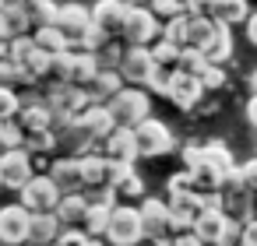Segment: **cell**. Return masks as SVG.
Returning <instances> with one entry per match:
<instances>
[{"mask_svg":"<svg viewBox=\"0 0 257 246\" xmlns=\"http://www.w3.org/2000/svg\"><path fill=\"white\" fill-rule=\"evenodd\" d=\"M106 106L120 127H138L141 120L152 116V99H148V88H141V85H123Z\"/></svg>","mask_w":257,"mask_h":246,"instance_id":"obj_1","label":"cell"},{"mask_svg":"<svg viewBox=\"0 0 257 246\" xmlns=\"http://www.w3.org/2000/svg\"><path fill=\"white\" fill-rule=\"evenodd\" d=\"M106 239L113 246H138L145 239V225H141V211L131 204H116L109 211V225H106Z\"/></svg>","mask_w":257,"mask_h":246,"instance_id":"obj_2","label":"cell"},{"mask_svg":"<svg viewBox=\"0 0 257 246\" xmlns=\"http://www.w3.org/2000/svg\"><path fill=\"white\" fill-rule=\"evenodd\" d=\"M134 137H138V155H141V158H159V155H169V151L176 148L173 130H169L162 120H155V116L141 120V123L134 127Z\"/></svg>","mask_w":257,"mask_h":246,"instance_id":"obj_3","label":"cell"},{"mask_svg":"<svg viewBox=\"0 0 257 246\" xmlns=\"http://www.w3.org/2000/svg\"><path fill=\"white\" fill-rule=\"evenodd\" d=\"M162 18L152 11V8H141V4H131V15H127V25H123V39L131 46H152L159 36H162Z\"/></svg>","mask_w":257,"mask_h":246,"instance_id":"obj_4","label":"cell"},{"mask_svg":"<svg viewBox=\"0 0 257 246\" xmlns=\"http://www.w3.org/2000/svg\"><path fill=\"white\" fill-rule=\"evenodd\" d=\"M46 102H50V109H53V123H64V127H67V123H71V120L92 102V95H88V88H81V85H67V81H64V85L53 88V95H50Z\"/></svg>","mask_w":257,"mask_h":246,"instance_id":"obj_5","label":"cell"},{"mask_svg":"<svg viewBox=\"0 0 257 246\" xmlns=\"http://www.w3.org/2000/svg\"><path fill=\"white\" fill-rule=\"evenodd\" d=\"M32 176L36 172H32V151L29 148H8V151H0V186L22 190Z\"/></svg>","mask_w":257,"mask_h":246,"instance_id":"obj_6","label":"cell"},{"mask_svg":"<svg viewBox=\"0 0 257 246\" xmlns=\"http://www.w3.org/2000/svg\"><path fill=\"white\" fill-rule=\"evenodd\" d=\"M53 25L67 36L71 46H81V39L92 29V8H85V4H57Z\"/></svg>","mask_w":257,"mask_h":246,"instance_id":"obj_7","label":"cell"},{"mask_svg":"<svg viewBox=\"0 0 257 246\" xmlns=\"http://www.w3.org/2000/svg\"><path fill=\"white\" fill-rule=\"evenodd\" d=\"M18 193H22V204L29 211H57V204L64 197V190L53 183V176H32Z\"/></svg>","mask_w":257,"mask_h":246,"instance_id":"obj_8","label":"cell"},{"mask_svg":"<svg viewBox=\"0 0 257 246\" xmlns=\"http://www.w3.org/2000/svg\"><path fill=\"white\" fill-rule=\"evenodd\" d=\"M141 225H145V239L159 242V239H169L173 235V211L166 200H155V197H141Z\"/></svg>","mask_w":257,"mask_h":246,"instance_id":"obj_9","label":"cell"},{"mask_svg":"<svg viewBox=\"0 0 257 246\" xmlns=\"http://www.w3.org/2000/svg\"><path fill=\"white\" fill-rule=\"evenodd\" d=\"M29 221H32V211L22 200L18 204H4L0 207V242L25 246L29 242Z\"/></svg>","mask_w":257,"mask_h":246,"instance_id":"obj_10","label":"cell"},{"mask_svg":"<svg viewBox=\"0 0 257 246\" xmlns=\"http://www.w3.org/2000/svg\"><path fill=\"white\" fill-rule=\"evenodd\" d=\"M116 71L123 74V81L145 88L148 78H152V71H155V57H152L148 46H127L123 57H120V67H116Z\"/></svg>","mask_w":257,"mask_h":246,"instance_id":"obj_11","label":"cell"},{"mask_svg":"<svg viewBox=\"0 0 257 246\" xmlns=\"http://www.w3.org/2000/svg\"><path fill=\"white\" fill-rule=\"evenodd\" d=\"M127 15H131V4H127V0H95V8H92V25H99V29L113 39V36H123Z\"/></svg>","mask_w":257,"mask_h":246,"instance_id":"obj_12","label":"cell"},{"mask_svg":"<svg viewBox=\"0 0 257 246\" xmlns=\"http://www.w3.org/2000/svg\"><path fill=\"white\" fill-rule=\"evenodd\" d=\"M166 99H169L176 109H194V106L204 99V85H201V78L176 71V74H173V85H169V95H166Z\"/></svg>","mask_w":257,"mask_h":246,"instance_id":"obj_13","label":"cell"},{"mask_svg":"<svg viewBox=\"0 0 257 246\" xmlns=\"http://www.w3.org/2000/svg\"><path fill=\"white\" fill-rule=\"evenodd\" d=\"M225 228H229V214H225L222 207H204V211L194 218V232H197V239H201L204 246H218L222 235H225Z\"/></svg>","mask_w":257,"mask_h":246,"instance_id":"obj_14","label":"cell"},{"mask_svg":"<svg viewBox=\"0 0 257 246\" xmlns=\"http://www.w3.org/2000/svg\"><path fill=\"white\" fill-rule=\"evenodd\" d=\"M106 158H113V162H134V158H141L138 155V137H134V127H113L109 134H106Z\"/></svg>","mask_w":257,"mask_h":246,"instance_id":"obj_15","label":"cell"},{"mask_svg":"<svg viewBox=\"0 0 257 246\" xmlns=\"http://www.w3.org/2000/svg\"><path fill=\"white\" fill-rule=\"evenodd\" d=\"M201 148H204V162H201L197 169H208V172H215L222 183H225V179H229V176L239 169V165L232 162V151H229L222 141H208V144H201Z\"/></svg>","mask_w":257,"mask_h":246,"instance_id":"obj_16","label":"cell"},{"mask_svg":"<svg viewBox=\"0 0 257 246\" xmlns=\"http://www.w3.org/2000/svg\"><path fill=\"white\" fill-rule=\"evenodd\" d=\"M60 232H64V221H60L57 211H32V221H29V242L53 246Z\"/></svg>","mask_w":257,"mask_h":246,"instance_id":"obj_17","label":"cell"},{"mask_svg":"<svg viewBox=\"0 0 257 246\" xmlns=\"http://www.w3.org/2000/svg\"><path fill=\"white\" fill-rule=\"evenodd\" d=\"M95 74H99V57L88 53V50H81V46H71V74H67V85L88 88Z\"/></svg>","mask_w":257,"mask_h":246,"instance_id":"obj_18","label":"cell"},{"mask_svg":"<svg viewBox=\"0 0 257 246\" xmlns=\"http://www.w3.org/2000/svg\"><path fill=\"white\" fill-rule=\"evenodd\" d=\"M204 57H208V64H229V57H232V25H222V22H215V32H211V39L204 43V50H201Z\"/></svg>","mask_w":257,"mask_h":246,"instance_id":"obj_19","label":"cell"},{"mask_svg":"<svg viewBox=\"0 0 257 246\" xmlns=\"http://www.w3.org/2000/svg\"><path fill=\"white\" fill-rule=\"evenodd\" d=\"M81 186H109V172H113V158L106 155H81Z\"/></svg>","mask_w":257,"mask_h":246,"instance_id":"obj_20","label":"cell"},{"mask_svg":"<svg viewBox=\"0 0 257 246\" xmlns=\"http://www.w3.org/2000/svg\"><path fill=\"white\" fill-rule=\"evenodd\" d=\"M120 88H123V74L116 67H99V74L88 85V95H92V102H109Z\"/></svg>","mask_w":257,"mask_h":246,"instance_id":"obj_21","label":"cell"},{"mask_svg":"<svg viewBox=\"0 0 257 246\" xmlns=\"http://www.w3.org/2000/svg\"><path fill=\"white\" fill-rule=\"evenodd\" d=\"M18 116H22V130L25 134L53 130V109H50V102H25Z\"/></svg>","mask_w":257,"mask_h":246,"instance_id":"obj_22","label":"cell"},{"mask_svg":"<svg viewBox=\"0 0 257 246\" xmlns=\"http://www.w3.org/2000/svg\"><path fill=\"white\" fill-rule=\"evenodd\" d=\"M85 211H88V197H85V193H64L60 204H57V214H60L64 228L85 225Z\"/></svg>","mask_w":257,"mask_h":246,"instance_id":"obj_23","label":"cell"},{"mask_svg":"<svg viewBox=\"0 0 257 246\" xmlns=\"http://www.w3.org/2000/svg\"><path fill=\"white\" fill-rule=\"evenodd\" d=\"M50 176H53V183H57L64 193H78V186H81V165H78V158H60V162H53Z\"/></svg>","mask_w":257,"mask_h":246,"instance_id":"obj_24","label":"cell"},{"mask_svg":"<svg viewBox=\"0 0 257 246\" xmlns=\"http://www.w3.org/2000/svg\"><path fill=\"white\" fill-rule=\"evenodd\" d=\"M32 39H36V46L43 50V53H50V57H57V53H67L71 50V43H67V36L50 22V25H39L36 32H32Z\"/></svg>","mask_w":257,"mask_h":246,"instance_id":"obj_25","label":"cell"},{"mask_svg":"<svg viewBox=\"0 0 257 246\" xmlns=\"http://www.w3.org/2000/svg\"><path fill=\"white\" fill-rule=\"evenodd\" d=\"M211 18L222 22V25H246V18H250V4H246V0H215Z\"/></svg>","mask_w":257,"mask_h":246,"instance_id":"obj_26","label":"cell"},{"mask_svg":"<svg viewBox=\"0 0 257 246\" xmlns=\"http://www.w3.org/2000/svg\"><path fill=\"white\" fill-rule=\"evenodd\" d=\"M29 32V18L18 4H8L4 11H0V36L4 39H15V36H25Z\"/></svg>","mask_w":257,"mask_h":246,"instance_id":"obj_27","label":"cell"},{"mask_svg":"<svg viewBox=\"0 0 257 246\" xmlns=\"http://www.w3.org/2000/svg\"><path fill=\"white\" fill-rule=\"evenodd\" d=\"M15 4L25 11V18H29V25H50L53 22V15H57V4L53 0H15Z\"/></svg>","mask_w":257,"mask_h":246,"instance_id":"obj_28","label":"cell"},{"mask_svg":"<svg viewBox=\"0 0 257 246\" xmlns=\"http://www.w3.org/2000/svg\"><path fill=\"white\" fill-rule=\"evenodd\" d=\"M211 32H215V18H211V15H190V25H187V46L204 50V43L211 39Z\"/></svg>","mask_w":257,"mask_h":246,"instance_id":"obj_29","label":"cell"},{"mask_svg":"<svg viewBox=\"0 0 257 246\" xmlns=\"http://www.w3.org/2000/svg\"><path fill=\"white\" fill-rule=\"evenodd\" d=\"M109 211H113L109 204H95V200H88V211H85V225H81V228H85L88 235H95V239H99V235H106Z\"/></svg>","mask_w":257,"mask_h":246,"instance_id":"obj_30","label":"cell"},{"mask_svg":"<svg viewBox=\"0 0 257 246\" xmlns=\"http://www.w3.org/2000/svg\"><path fill=\"white\" fill-rule=\"evenodd\" d=\"M148 50H152V57H155L159 67H173V71H176V64H180V50H183V46H176V43H169V39L159 36Z\"/></svg>","mask_w":257,"mask_h":246,"instance_id":"obj_31","label":"cell"},{"mask_svg":"<svg viewBox=\"0 0 257 246\" xmlns=\"http://www.w3.org/2000/svg\"><path fill=\"white\" fill-rule=\"evenodd\" d=\"M204 67H208V57H204L197 46H183V50H180V64H176V71H183V74H194V78H197Z\"/></svg>","mask_w":257,"mask_h":246,"instance_id":"obj_32","label":"cell"},{"mask_svg":"<svg viewBox=\"0 0 257 246\" xmlns=\"http://www.w3.org/2000/svg\"><path fill=\"white\" fill-rule=\"evenodd\" d=\"M187 25H190V15H187V11L176 15V18H166L162 39H169V43H176V46H187Z\"/></svg>","mask_w":257,"mask_h":246,"instance_id":"obj_33","label":"cell"},{"mask_svg":"<svg viewBox=\"0 0 257 246\" xmlns=\"http://www.w3.org/2000/svg\"><path fill=\"white\" fill-rule=\"evenodd\" d=\"M22 113V99L11 85H0V120H15Z\"/></svg>","mask_w":257,"mask_h":246,"instance_id":"obj_34","label":"cell"},{"mask_svg":"<svg viewBox=\"0 0 257 246\" xmlns=\"http://www.w3.org/2000/svg\"><path fill=\"white\" fill-rule=\"evenodd\" d=\"M22 141H25V130H22V123H15V120H0V148H22Z\"/></svg>","mask_w":257,"mask_h":246,"instance_id":"obj_35","label":"cell"},{"mask_svg":"<svg viewBox=\"0 0 257 246\" xmlns=\"http://www.w3.org/2000/svg\"><path fill=\"white\" fill-rule=\"evenodd\" d=\"M173 74H176L173 67H159V64H155V71H152V78H148V85H145V88H148V92H155V95H169Z\"/></svg>","mask_w":257,"mask_h":246,"instance_id":"obj_36","label":"cell"},{"mask_svg":"<svg viewBox=\"0 0 257 246\" xmlns=\"http://www.w3.org/2000/svg\"><path fill=\"white\" fill-rule=\"evenodd\" d=\"M148 8L166 22V18H176V15L187 11V0H148Z\"/></svg>","mask_w":257,"mask_h":246,"instance_id":"obj_37","label":"cell"},{"mask_svg":"<svg viewBox=\"0 0 257 246\" xmlns=\"http://www.w3.org/2000/svg\"><path fill=\"white\" fill-rule=\"evenodd\" d=\"M201 85H204V92H218L222 85H225V71H222V64H208L201 74Z\"/></svg>","mask_w":257,"mask_h":246,"instance_id":"obj_38","label":"cell"},{"mask_svg":"<svg viewBox=\"0 0 257 246\" xmlns=\"http://www.w3.org/2000/svg\"><path fill=\"white\" fill-rule=\"evenodd\" d=\"M166 190H169V193H190V190H197V183H194V172H190V169H180V172H173V176H169V183H166Z\"/></svg>","mask_w":257,"mask_h":246,"instance_id":"obj_39","label":"cell"},{"mask_svg":"<svg viewBox=\"0 0 257 246\" xmlns=\"http://www.w3.org/2000/svg\"><path fill=\"white\" fill-rule=\"evenodd\" d=\"M88 242H92V235L78 225V228H64V232L57 235V242H53V246H88Z\"/></svg>","mask_w":257,"mask_h":246,"instance_id":"obj_40","label":"cell"},{"mask_svg":"<svg viewBox=\"0 0 257 246\" xmlns=\"http://www.w3.org/2000/svg\"><path fill=\"white\" fill-rule=\"evenodd\" d=\"M57 141H53V130H39V134H29V151H50Z\"/></svg>","mask_w":257,"mask_h":246,"instance_id":"obj_41","label":"cell"},{"mask_svg":"<svg viewBox=\"0 0 257 246\" xmlns=\"http://www.w3.org/2000/svg\"><path fill=\"white\" fill-rule=\"evenodd\" d=\"M239 179H243V186L250 193H257V158H250V162L239 165Z\"/></svg>","mask_w":257,"mask_h":246,"instance_id":"obj_42","label":"cell"},{"mask_svg":"<svg viewBox=\"0 0 257 246\" xmlns=\"http://www.w3.org/2000/svg\"><path fill=\"white\" fill-rule=\"evenodd\" d=\"M239 246H257V218L243 221V235H239Z\"/></svg>","mask_w":257,"mask_h":246,"instance_id":"obj_43","label":"cell"},{"mask_svg":"<svg viewBox=\"0 0 257 246\" xmlns=\"http://www.w3.org/2000/svg\"><path fill=\"white\" fill-rule=\"evenodd\" d=\"M215 0H187V15H211Z\"/></svg>","mask_w":257,"mask_h":246,"instance_id":"obj_44","label":"cell"},{"mask_svg":"<svg viewBox=\"0 0 257 246\" xmlns=\"http://www.w3.org/2000/svg\"><path fill=\"white\" fill-rule=\"evenodd\" d=\"M173 246H204V242L197 239L194 228H187V232H176V235H173Z\"/></svg>","mask_w":257,"mask_h":246,"instance_id":"obj_45","label":"cell"},{"mask_svg":"<svg viewBox=\"0 0 257 246\" xmlns=\"http://www.w3.org/2000/svg\"><path fill=\"white\" fill-rule=\"evenodd\" d=\"M246 39L257 46V11H250V18H246Z\"/></svg>","mask_w":257,"mask_h":246,"instance_id":"obj_46","label":"cell"},{"mask_svg":"<svg viewBox=\"0 0 257 246\" xmlns=\"http://www.w3.org/2000/svg\"><path fill=\"white\" fill-rule=\"evenodd\" d=\"M246 120L257 127V92H250V102H246Z\"/></svg>","mask_w":257,"mask_h":246,"instance_id":"obj_47","label":"cell"},{"mask_svg":"<svg viewBox=\"0 0 257 246\" xmlns=\"http://www.w3.org/2000/svg\"><path fill=\"white\" fill-rule=\"evenodd\" d=\"M250 92H257V67H253V74H250Z\"/></svg>","mask_w":257,"mask_h":246,"instance_id":"obj_48","label":"cell"},{"mask_svg":"<svg viewBox=\"0 0 257 246\" xmlns=\"http://www.w3.org/2000/svg\"><path fill=\"white\" fill-rule=\"evenodd\" d=\"M88 246H102V242H99V239H95V235H92V242H88Z\"/></svg>","mask_w":257,"mask_h":246,"instance_id":"obj_49","label":"cell"},{"mask_svg":"<svg viewBox=\"0 0 257 246\" xmlns=\"http://www.w3.org/2000/svg\"><path fill=\"white\" fill-rule=\"evenodd\" d=\"M25 246H43V242H25Z\"/></svg>","mask_w":257,"mask_h":246,"instance_id":"obj_50","label":"cell"},{"mask_svg":"<svg viewBox=\"0 0 257 246\" xmlns=\"http://www.w3.org/2000/svg\"><path fill=\"white\" fill-rule=\"evenodd\" d=\"M127 4H141V0H127Z\"/></svg>","mask_w":257,"mask_h":246,"instance_id":"obj_51","label":"cell"},{"mask_svg":"<svg viewBox=\"0 0 257 246\" xmlns=\"http://www.w3.org/2000/svg\"><path fill=\"white\" fill-rule=\"evenodd\" d=\"M138 246H141V242H138Z\"/></svg>","mask_w":257,"mask_h":246,"instance_id":"obj_52","label":"cell"}]
</instances>
